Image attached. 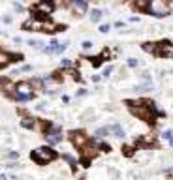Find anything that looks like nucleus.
I'll use <instances>...</instances> for the list:
<instances>
[{
	"mask_svg": "<svg viewBox=\"0 0 173 180\" xmlns=\"http://www.w3.org/2000/svg\"><path fill=\"white\" fill-rule=\"evenodd\" d=\"M30 86H34V88H38V90H41V81H38V79H34Z\"/></svg>",
	"mask_w": 173,
	"mask_h": 180,
	"instance_id": "nucleus-20",
	"label": "nucleus"
},
{
	"mask_svg": "<svg viewBox=\"0 0 173 180\" xmlns=\"http://www.w3.org/2000/svg\"><path fill=\"white\" fill-rule=\"evenodd\" d=\"M55 158H57L55 150H51V148H47V147L36 148V150L32 152V160H34L36 163H47V162H53Z\"/></svg>",
	"mask_w": 173,
	"mask_h": 180,
	"instance_id": "nucleus-2",
	"label": "nucleus"
},
{
	"mask_svg": "<svg viewBox=\"0 0 173 180\" xmlns=\"http://www.w3.org/2000/svg\"><path fill=\"white\" fill-rule=\"evenodd\" d=\"M73 8L79 9V11H87L89 6H87V2H83V0H75V2H73Z\"/></svg>",
	"mask_w": 173,
	"mask_h": 180,
	"instance_id": "nucleus-12",
	"label": "nucleus"
},
{
	"mask_svg": "<svg viewBox=\"0 0 173 180\" xmlns=\"http://www.w3.org/2000/svg\"><path fill=\"white\" fill-rule=\"evenodd\" d=\"M128 105H130V111H132L136 116H139V118L151 122V118H153V103H136V101H128Z\"/></svg>",
	"mask_w": 173,
	"mask_h": 180,
	"instance_id": "nucleus-1",
	"label": "nucleus"
},
{
	"mask_svg": "<svg viewBox=\"0 0 173 180\" xmlns=\"http://www.w3.org/2000/svg\"><path fill=\"white\" fill-rule=\"evenodd\" d=\"M72 141H73V145L79 147V148H85V147H87V137H85L83 133L72 131Z\"/></svg>",
	"mask_w": 173,
	"mask_h": 180,
	"instance_id": "nucleus-7",
	"label": "nucleus"
},
{
	"mask_svg": "<svg viewBox=\"0 0 173 180\" xmlns=\"http://www.w3.org/2000/svg\"><path fill=\"white\" fill-rule=\"evenodd\" d=\"M28 45H30V47H34V49H43V43H41V41H38V39H30V41H28Z\"/></svg>",
	"mask_w": 173,
	"mask_h": 180,
	"instance_id": "nucleus-14",
	"label": "nucleus"
},
{
	"mask_svg": "<svg viewBox=\"0 0 173 180\" xmlns=\"http://www.w3.org/2000/svg\"><path fill=\"white\" fill-rule=\"evenodd\" d=\"M34 9H36L40 15H49V13L55 9V4H51V2H38V4L34 6Z\"/></svg>",
	"mask_w": 173,
	"mask_h": 180,
	"instance_id": "nucleus-6",
	"label": "nucleus"
},
{
	"mask_svg": "<svg viewBox=\"0 0 173 180\" xmlns=\"http://www.w3.org/2000/svg\"><path fill=\"white\" fill-rule=\"evenodd\" d=\"M143 51L153 53V51H156V45H154V43H143Z\"/></svg>",
	"mask_w": 173,
	"mask_h": 180,
	"instance_id": "nucleus-17",
	"label": "nucleus"
},
{
	"mask_svg": "<svg viewBox=\"0 0 173 180\" xmlns=\"http://www.w3.org/2000/svg\"><path fill=\"white\" fill-rule=\"evenodd\" d=\"M83 49H92V41H83Z\"/></svg>",
	"mask_w": 173,
	"mask_h": 180,
	"instance_id": "nucleus-23",
	"label": "nucleus"
},
{
	"mask_svg": "<svg viewBox=\"0 0 173 180\" xmlns=\"http://www.w3.org/2000/svg\"><path fill=\"white\" fill-rule=\"evenodd\" d=\"M162 137H164V139H168V141H171V139H173V133L170 131V130H166V131L162 133Z\"/></svg>",
	"mask_w": 173,
	"mask_h": 180,
	"instance_id": "nucleus-19",
	"label": "nucleus"
},
{
	"mask_svg": "<svg viewBox=\"0 0 173 180\" xmlns=\"http://www.w3.org/2000/svg\"><path fill=\"white\" fill-rule=\"evenodd\" d=\"M45 141L49 143V145H57V143H60L62 141V130L60 128H57V126H53V128H47V131H45Z\"/></svg>",
	"mask_w": 173,
	"mask_h": 180,
	"instance_id": "nucleus-4",
	"label": "nucleus"
},
{
	"mask_svg": "<svg viewBox=\"0 0 173 180\" xmlns=\"http://www.w3.org/2000/svg\"><path fill=\"white\" fill-rule=\"evenodd\" d=\"M128 66H130V68H136V66H138V60H136V58H130V60H128Z\"/></svg>",
	"mask_w": 173,
	"mask_h": 180,
	"instance_id": "nucleus-24",
	"label": "nucleus"
},
{
	"mask_svg": "<svg viewBox=\"0 0 173 180\" xmlns=\"http://www.w3.org/2000/svg\"><path fill=\"white\" fill-rule=\"evenodd\" d=\"M170 145H171V147H173V139H171V141H170Z\"/></svg>",
	"mask_w": 173,
	"mask_h": 180,
	"instance_id": "nucleus-28",
	"label": "nucleus"
},
{
	"mask_svg": "<svg viewBox=\"0 0 173 180\" xmlns=\"http://www.w3.org/2000/svg\"><path fill=\"white\" fill-rule=\"evenodd\" d=\"M124 154H126V156H132V148H130V147H124Z\"/></svg>",
	"mask_w": 173,
	"mask_h": 180,
	"instance_id": "nucleus-27",
	"label": "nucleus"
},
{
	"mask_svg": "<svg viewBox=\"0 0 173 180\" xmlns=\"http://www.w3.org/2000/svg\"><path fill=\"white\" fill-rule=\"evenodd\" d=\"M100 32H104V34L109 32V24H102V26H100Z\"/></svg>",
	"mask_w": 173,
	"mask_h": 180,
	"instance_id": "nucleus-25",
	"label": "nucleus"
},
{
	"mask_svg": "<svg viewBox=\"0 0 173 180\" xmlns=\"http://www.w3.org/2000/svg\"><path fill=\"white\" fill-rule=\"evenodd\" d=\"M13 9H15V11H23V6H21V4H17V2H15V4H13Z\"/></svg>",
	"mask_w": 173,
	"mask_h": 180,
	"instance_id": "nucleus-26",
	"label": "nucleus"
},
{
	"mask_svg": "<svg viewBox=\"0 0 173 180\" xmlns=\"http://www.w3.org/2000/svg\"><path fill=\"white\" fill-rule=\"evenodd\" d=\"M147 9H149L154 17H166V15L170 13V6H168L166 2H162V0H153Z\"/></svg>",
	"mask_w": 173,
	"mask_h": 180,
	"instance_id": "nucleus-3",
	"label": "nucleus"
},
{
	"mask_svg": "<svg viewBox=\"0 0 173 180\" xmlns=\"http://www.w3.org/2000/svg\"><path fill=\"white\" fill-rule=\"evenodd\" d=\"M21 124H23V128H32V126H34V120L26 116V118H23V120H21Z\"/></svg>",
	"mask_w": 173,
	"mask_h": 180,
	"instance_id": "nucleus-16",
	"label": "nucleus"
},
{
	"mask_svg": "<svg viewBox=\"0 0 173 180\" xmlns=\"http://www.w3.org/2000/svg\"><path fill=\"white\" fill-rule=\"evenodd\" d=\"M102 15H104V13H102L100 9H92V11H90V19H92V23H98V21L102 19Z\"/></svg>",
	"mask_w": 173,
	"mask_h": 180,
	"instance_id": "nucleus-13",
	"label": "nucleus"
},
{
	"mask_svg": "<svg viewBox=\"0 0 173 180\" xmlns=\"http://www.w3.org/2000/svg\"><path fill=\"white\" fill-rule=\"evenodd\" d=\"M109 133H111V131H109V128H98L94 135H96V137H100V139H104V137H107Z\"/></svg>",
	"mask_w": 173,
	"mask_h": 180,
	"instance_id": "nucleus-11",
	"label": "nucleus"
},
{
	"mask_svg": "<svg viewBox=\"0 0 173 180\" xmlns=\"http://www.w3.org/2000/svg\"><path fill=\"white\" fill-rule=\"evenodd\" d=\"M15 100H17V101H28V100H32V94H28V96H24V94H15Z\"/></svg>",
	"mask_w": 173,
	"mask_h": 180,
	"instance_id": "nucleus-15",
	"label": "nucleus"
},
{
	"mask_svg": "<svg viewBox=\"0 0 173 180\" xmlns=\"http://www.w3.org/2000/svg\"><path fill=\"white\" fill-rule=\"evenodd\" d=\"M109 131H111V133H113L115 137H119V139H122V137H124V130H122V128H121L119 124L111 126V128H109Z\"/></svg>",
	"mask_w": 173,
	"mask_h": 180,
	"instance_id": "nucleus-9",
	"label": "nucleus"
},
{
	"mask_svg": "<svg viewBox=\"0 0 173 180\" xmlns=\"http://www.w3.org/2000/svg\"><path fill=\"white\" fill-rule=\"evenodd\" d=\"M60 66H62V68H70V66H72V62H70V60H66V58H62V60H60Z\"/></svg>",
	"mask_w": 173,
	"mask_h": 180,
	"instance_id": "nucleus-21",
	"label": "nucleus"
},
{
	"mask_svg": "<svg viewBox=\"0 0 173 180\" xmlns=\"http://www.w3.org/2000/svg\"><path fill=\"white\" fill-rule=\"evenodd\" d=\"M15 94H24V96H28V94H32V86H30V83H26V81H23V83H17L15 85Z\"/></svg>",
	"mask_w": 173,
	"mask_h": 180,
	"instance_id": "nucleus-8",
	"label": "nucleus"
},
{
	"mask_svg": "<svg viewBox=\"0 0 173 180\" xmlns=\"http://www.w3.org/2000/svg\"><path fill=\"white\" fill-rule=\"evenodd\" d=\"M15 56L13 54H9V53H0V66H6L8 62H11Z\"/></svg>",
	"mask_w": 173,
	"mask_h": 180,
	"instance_id": "nucleus-10",
	"label": "nucleus"
},
{
	"mask_svg": "<svg viewBox=\"0 0 173 180\" xmlns=\"http://www.w3.org/2000/svg\"><path fill=\"white\" fill-rule=\"evenodd\" d=\"M111 71H113V66H107V68L104 69V77H109V75H111Z\"/></svg>",
	"mask_w": 173,
	"mask_h": 180,
	"instance_id": "nucleus-22",
	"label": "nucleus"
},
{
	"mask_svg": "<svg viewBox=\"0 0 173 180\" xmlns=\"http://www.w3.org/2000/svg\"><path fill=\"white\" fill-rule=\"evenodd\" d=\"M136 8H138V9H147L149 4H147V2H136Z\"/></svg>",
	"mask_w": 173,
	"mask_h": 180,
	"instance_id": "nucleus-18",
	"label": "nucleus"
},
{
	"mask_svg": "<svg viewBox=\"0 0 173 180\" xmlns=\"http://www.w3.org/2000/svg\"><path fill=\"white\" fill-rule=\"evenodd\" d=\"M154 53H158L160 56H173V43H170V41H162V43H158Z\"/></svg>",
	"mask_w": 173,
	"mask_h": 180,
	"instance_id": "nucleus-5",
	"label": "nucleus"
}]
</instances>
